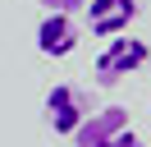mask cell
<instances>
[{
  "label": "cell",
  "instance_id": "52a82bcc",
  "mask_svg": "<svg viewBox=\"0 0 151 147\" xmlns=\"http://www.w3.org/2000/svg\"><path fill=\"white\" fill-rule=\"evenodd\" d=\"M110 147H147V143H142V138H137V133H133V129H128V133H119V138H114Z\"/></svg>",
  "mask_w": 151,
  "mask_h": 147
},
{
  "label": "cell",
  "instance_id": "8992f818",
  "mask_svg": "<svg viewBox=\"0 0 151 147\" xmlns=\"http://www.w3.org/2000/svg\"><path fill=\"white\" fill-rule=\"evenodd\" d=\"M37 5H46V14H78L87 0H37Z\"/></svg>",
  "mask_w": 151,
  "mask_h": 147
},
{
  "label": "cell",
  "instance_id": "5b68a950",
  "mask_svg": "<svg viewBox=\"0 0 151 147\" xmlns=\"http://www.w3.org/2000/svg\"><path fill=\"white\" fill-rule=\"evenodd\" d=\"M78 46V23L73 14H46L37 23V51L50 55V60H64V55H73Z\"/></svg>",
  "mask_w": 151,
  "mask_h": 147
},
{
  "label": "cell",
  "instance_id": "277c9868",
  "mask_svg": "<svg viewBox=\"0 0 151 147\" xmlns=\"http://www.w3.org/2000/svg\"><path fill=\"white\" fill-rule=\"evenodd\" d=\"M128 110L124 106H105V110H96V115H87L83 124H78V133H73V147H110L119 133H128Z\"/></svg>",
  "mask_w": 151,
  "mask_h": 147
},
{
  "label": "cell",
  "instance_id": "7a4b0ae2",
  "mask_svg": "<svg viewBox=\"0 0 151 147\" xmlns=\"http://www.w3.org/2000/svg\"><path fill=\"white\" fill-rule=\"evenodd\" d=\"M41 115H46V129H55V133L73 138V133H78V124H83L92 110H87L83 87H73V83H55V87L46 92V106H41Z\"/></svg>",
  "mask_w": 151,
  "mask_h": 147
},
{
  "label": "cell",
  "instance_id": "3957f363",
  "mask_svg": "<svg viewBox=\"0 0 151 147\" xmlns=\"http://www.w3.org/2000/svg\"><path fill=\"white\" fill-rule=\"evenodd\" d=\"M137 14H142V5H137V0H87V5H83L87 32H92V37H101V41H110V37L128 32Z\"/></svg>",
  "mask_w": 151,
  "mask_h": 147
},
{
  "label": "cell",
  "instance_id": "6da1fadb",
  "mask_svg": "<svg viewBox=\"0 0 151 147\" xmlns=\"http://www.w3.org/2000/svg\"><path fill=\"white\" fill-rule=\"evenodd\" d=\"M147 60H151V46L137 41V37H128V32H119V37L105 41L101 55H96V69H92V74H96L101 87H114V83H124L128 74H137Z\"/></svg>",
  "mask_w": 151,
  "mask_h": 147
}]
</instances>
